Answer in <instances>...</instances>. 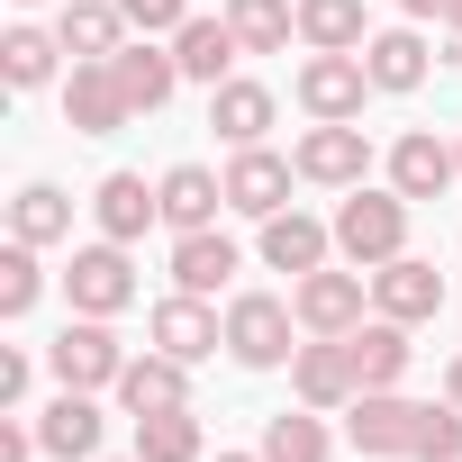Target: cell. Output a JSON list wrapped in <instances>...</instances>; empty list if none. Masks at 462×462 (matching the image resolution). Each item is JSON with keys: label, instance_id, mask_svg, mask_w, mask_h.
I'll list each match as a JSON object with an SVG mask.
<instances>
[{"label": "cell", "instance_id": "20", "mask_svg": "<svg viewBox=\"0 0 462 462\" xmlns=\"http://www.w3.org/2000/svg\"><path fill=\"white\" fill-rule=\"evenodd\" d=\"M345 354H354V381H363V390H399V372H408L417 345H408L399 318H363V327L345 336Z\"/></svg>", "mask_w": 462, "mask_h": 462}, {"label": "cell", "instance_id": "29", "mask_svg": "<svg viewBox=\"0 0 462 462\" xmlns=\"http://www.w3.org/2000/svg\"><path fill=\"white\" fill-rule=\"evenodd\" d=\"M109 64H118V82H127V109H136V118H145V109H163V100H172V82H181V64H172V55H154V46H118Z\"/></svg>", "mask_w": 462, "mask_h": 462}, {"label": "cell", "instance_id": "36", "mask_svg": "<svg viewBox=\"0 0 462 462\" xmlns=\"http://www.w3.org/2000/svg\"><path fill=\"white\" fill-rule=\"evenodd\" d=\"M28 453H46V444H37V426H19V408H10V417H0V462H28Z\"/></svg>", "mask_w": 462, "mask_h": 462}, {"label": "cell", "instance_id": "26", "mask_svg": "<svg viewBox=\"0 0 462 462\" xmlns=\"http://www.w3.org/2000/svg\"><path fill=\"white\" fill-rule=\"evenodd\" d=\"M300 37L309 55H363V0H300Z\"/></svg>", "mask_w": 462, "mask_h": 462}, {"label": "cell", "instance_id": "27", "mask_svg": "<svg viewBox=\"0 0 462 462\" xmlns=\"http://www.w3.org/2000/svg\"><path fill=\"white\" fill-rule=\"evenodd\" d=\"M10 236H19V245H55V236H73V199H64L55 181H28V190L10 199Z\"/></svg>", "mask_w": 462, "mask_h": 462}, {"label": "cell", "instance_id": "16", "mask_svg": "<svg viewBox=\"0 0 462 462\" xmlns=\"http://www.w3.org/2000/svg\"><path fill=\"white\" fill-rule=\"evenodd\" d=\"M154 190H163V226H172V236L217 226V208H226V172H208V163H172Z\"/></svg>", "mask_w": 462, "mask_h": 462}, {"label": "cell", "instance_id": "7", "mask_svg": "<svg viewBox=\"0 0 462 462\" xmlns=\"http://www.w3.org/2000/svg\"><path fill=\"white\" fill-rule=\"evenodd\" d=\"M64 118H73V136H118V127L136 118L118 64H73V82H64Z\"/></svg>", "mask_w": 462, "mask_h": 462}, {"label": "cell", "instance_id": "37", "mask_svg": "<svg viewBox=\"0 0 462 462\" xmlns=\"http://www.w3.org/2000/svg\"><path fill=\"white\" fill-rule=\"evenodd\" d=\"M28 399V354H0V408Z\"/></svg>", "mask_w": 462, "mask_h": 462}, {"label": "cell", "instance_id": "3", "mask_svg": "<svg viewBox=\"0 0 462 462\" xmlns=\"http://www.w3.org/2000/svg\"><path fill=\"white\" fill-rule=\"evenodd\" d=\"M300 181H318V190H363V172H372V136L354 127V118H318L309 136H300Z\"/></svg>", "mask_w": 462, "mask_h": 462}, {"label": "cell", "instance_id": "12", "mask_svg": "<svg viewBox=\"0 0 462 462\" xmlns=\"http://www.w3.org/2000/svg\"><path fill=\"white\" fill-rule=\"evenodd\" d=\"M291 309H300V327L309 336H354L363 327V273H309L300 291H291Z\"/></svg>", "mask_w": 462, "mask_h": 462}, {"label": "cell", "instance_id": "41", "mask_svg": "<svg viewBox=\"0 0 462 462\" xmlns=\"http://www.w3.org/2000/svg\"><path fill=\"white\" fill-rule=\"evenodd\" d=\"M453 37H462V0H453Z\"/></svg>", "mask_w": 462, "mask_h": 462}, {"label": "cell", "instance_id": "10", "mask_svg": "<svg viewBox=\"0 0 462 462\" xmlns=\"http://www.w3.org/2000/svg\"><path fill=\"white\" fill-rule=\"evenodd\" d=\"M363 91H372L363 55H309L300 64V109L309 118H363Z\"/></svg>", "mask_w": 462, "mask_h": 462}, {"label": "cell", "instance_id": "8", "mask_svg": "<svg viewBox=\"0 0 462 462\" xmlns=\"http://www.w3.org/2000/svg\"><path fill=\"white\" fill-rule=\"evenodd\" d=\"M453 181H462V145H444V136H426V127L390 145V190H399V199H444Z\"/></svg>", "mask_w": 462, "mask_h": 462}, {"label": "cell", "instance_id": "4", "mask_svg": "<svg viewBox=\"0 0 462 462\" xmlns=\"http://www.w3.org/2000/svg\"><path fill=\"white\" fill-rule=\"evenodd\" d=\"M46 363H55V381H64V390H118L127 345L109 336V318H73V327L46 345Z\"/></svg>", "mask_w": 462, "mask_h": 462}, {"label": "cell", "instance_id": "23", "mask_svg": "<svg viewBox=\"0 0 462 462\" xmlns=\"http://www.w3.org/2000/svg\"><path fill=\"white\" fill-rule=\"evenodd\" d=\"M37 444H46L55 462H91V453H100V408H91V390H64V399L37 417Z\"/></svg>", "mask_w": 462, "mask_h": 462}, {"label": "cell", "instance_id": "13", "mask_svg": "<svg viewBox=\"0 0 462 462\" xmlns=\"http://www.w3.org/2000/svg\"><path fill=\"white\" fill-rule=\"evenodd\" d=\"M291 172H300V163H282L273 145H236V163H226V208H245V217H282Z\"/></svg>", "mask_w": 462, "mask_h": 462}, {"label": "cell", "instance_id": "2", "mask_svg": "<svg viewBox=\"0 0 462 462\" xmlns=\"http://www.w3.org/2000/svg\"><path fill=\"white\" fill-rule=\"evenodd\" d=\"M291 327H300V309H282L273 291H245L236 309H226V354H236L245 372H273V363H291L300 345H291Z\"/></svg>", "mask_w": 462, "mask_h": 462}, {"label": "cell", "instance_id": "6", "mask_svg": "<svg viewBox=\"0 0 462 462\" xmlns=\"http://www.w3.org/2000/svg\"><path fill=\"white\" fill-rule=\"evenodd\" d=\"M291 390H300V408H354V399H363V381H354L345 336H309V345L291 354Z\"/></svg>", "mask_w": 462, "mask_h": 462}, {"label": "cell", "instance_id": "19", "mask_svg": "<svg viewBox=\"0 0 462 462\" xmlns=\"http://www.w3.org/2000/svg\"><path fill=\"white\" fill-rule=\"evenodd\" d=\"M55 37H64L73 64H109V55L127 46V10H118V0H64Z\"/></svg>", "mask_w": 462, "mask_h": 462}, {"label": "cell", "instance_id": "35", "mask_svg": "<svg viewBox=\"0 0 462 462\" xmlns=\"http://www.w3.org/2000/svg\"><path fill=\"white\" fill-rule=\"evenodd\" d=\"M118 10H127L136 37H172V28L190 19V0H118Z\"/></svg>", "mask_w": 462, "mask_h": 462}, {"label": "cell", "instance_id": "21", "mask_svg": "<svg viewBox=\"0 0 462 462\" xmlns=\"http://www.w3.org/2000/svg\"><path fill=\"white\" fill-rule=\"evenodd\" d=\"M226 282H236V245H226L217 226H190V236H172V291L208 300V291H226Z\"/></svg>", "mask_w": 462, "mask_h": 462}, {"label": "cell", "instance_id": "1", "mask_svg": "<svg viewBox=\"0 0 462 462\" xmlns=\"http://www.w3.org/2000/svg\"><path fill=\"white\" fill-rule=\"evenodd\" d=\"M336 254L354 263V273H381V263H399L408 254V199L399 190H345V208H336Z\"/></svg>", "mask_w": 462, "mask_h": 462}, {"label": "cell", "instance_id": "14", "mask_svg": "<svg viewBox=\"0 0 462 462\" xmlns=\"http://www.w3.org/2000/svg\"><path fill=\"white\" fill-rule=\"evenodd\" d=\"M118 399H127V417H154V408H190V363L181 354H127V372H118Z\"/></svg>", "mask_w": 462, "mask_h": 462}, {"label": "cell", "instance_id": "18", "mask_svg": "<svg viewBox=\"0 0 462 462\" xmlns=\"http://www.w3.org/2000/svg\"><path fill=\"white\" fill-rule=\"evenodd\" d=\"M336 254V226H318V217H300V208H282V217H263V263L273 273H291V282H309L318 263Z\"/></svg>", "mask_w": 462, "mask_h": 462}, {"label": "cell", "instance_id": "15", "mask_svg": "<svg viewBox=\"0 0 462 462\" xmlns=\"http://www.w3.org/2000/svg\"><path fill=\"white\" fill-rule=\"evenodd\" d=\"M91 217H100L109 245H136L145 226L163 217V190H145V172H109V181L91 190Z\"/></svg>", "mask_w": 462, "mask_h": 462}, {"label": "cell", "instance_id": "22", "mask_svg": "<svg viewBox=\"0 0 462 462\" xmlns=\"http://www.w3.org/2000/svg\"><path fill=\"white\" fill-rule=\"evenodd\" d=\"M245 46H236V28H226V19H181L172 28V64H181V82H226V64H236Z\"/></svg>", "mask_w": 462, "mask_h": 462}, {"label": "cell", "instance_id": "38", "mask_svg": "<svg viewBox=\"0 0 462 462\" xmlns=\"http://www.w3.org/2000/svg\"><path fill=\"white\" fill-rule=\"evenodd\" d=\"M408 19H453V0H399Z\"/></svg>", "mask_w": 462, "mask_h": 462}, {"label": "cell", "instance_id": "33", "mask_svg": "<svg viewBox=\"0 0 462 462\" xmlns=\"http://www.w3.org/2000/svg\"><path fill=\"white\" fill-rule=\"evenodd\" d=\"M37 291H46L37 245H19V236H10V254H0V318H28V309H37Z\"/></svg>", "mask_w": 462, "mask_h": 462}, {"label": "cell", "instance_id": "30", "mask_svg": "<svg viewBox=\"0 0 462 462\" xmlns=\"http://www.w3.org/2000/svg\"><path fill=\"white\" fill-rule=\"evenodd\" d=\"M199 417L190 408H154V417H136V462H199Z\"/></svg>", "mask_w": 462, "mask_h": 462}, {"label": "cell", "instance_id": "32", "mask_svg": "<svg viewBox=\"0 0 462 462\" xmlns=\"http://www.w3.org/2000/svg\"><path fill=\"white\" fill-rule=\"evenodd\" d=\"M263 462H327V426H318V408H282L273 426H263Z\"/></svg>", "mask_w": 462, "mask_h": 462}, {"label": "cell", "instance_id": "40", "mask_svg": "<svg viewBox=\"0 0 462 462\" xmlns=\"http://www.w3.org/2000/svg\"><path fill=\"white\" fill-rule=\"evenodd\" d=\"M217 462H263V453H217Z\"/></svg>", "mask_w": 462, "mask_h": 462}, {"label": "cell", "instance_id": "39", "mask_svg": "<svg viewBox=\"0 0 462 462\" xmlns=\"http://www.w3.org/2000/svg\"><path fill=\"white\" fill-rule=\"evenodd\" d=\"M444 399H453V408H462V354H453V363H444Z\"/></svg>", "mask_w": 462, "mask_h": 462}, {"label": "cell", "instance_id": "5", "mask_svg": "<svg viewBox=\"0 0 462 462\" xmlns=\"http://www.w3.org/2000/svg\"><path fill=\"white\" fill-rule=\"evenodd\" d=\"M64 291H73V309L82 318H118L127 300H136V273H127V245H82L73 254V273H64Z\"/></svg>", "mask_w": 462, "mask_h": 462}, {"label": "cell", "instance_id": "25", "mask_svg": "<svg viewBox=\"0 0 462 462\" xmlns=\"http://www.w3.org/2000/svg\"><path fill=\"white\" fill-rule=\"evenodd\" d=\"M363 73H372V91H417V82H426V37H417V28L363 37Z\"/></svg>", "mask_w": 462, "mask_h": 462}, {"label": "cell", "instance_id": "28", "mask_svg": "<svg viewBox=\"0 0 462 462\" xmlns=\"http://www.w3.org/2000/svg\"><path fill=\"white\" fill-rule=\"evenodd\" d=\"M226 28H236L245 55H282L291 28H300V10H291V0H226Z\"/></svg>", "mask_w": 462, "mask_h": 462}, {"label": "cell", "instance_id": "11", "mask_svg": "<svg viewBox=\"0 0 462 462\" xmlns=\"http://www.w3.org/2000/svg\"><path fill=\"white\" fill-rule=\"evenodd\" d=\"M372 309H381V318H399V327H426V318L444 309V273H435V263H417V254H399V263H381V273H372Z\"/></svg>", "mask_w": 462, "mask_h": 462}, {"label": "cell", "instance_id": "31", "mask_svg": "<svg viewBox=\"0 0 462 462\" xmlns=\"http://www.w3.org/2000/svg\"><path fill=\"white\" fill-rule=\"evenodd\" d=\"M55 55H64V37H46V28H10V37H0V73H10V91L55 82Z\"/></svg>", "mask_w": 462, "mask_h": 462}, {"label": "cell", "instance_id": "34", "mask_svg": "<svg viewBox=\"0 0 462 462\" xmlns=\"http://www.w3.org/2000/svg\"><path fill=\"white\" fill-rule=\"evenodd\" d=\"M417 462H462V408H453V399L426 408V426H417Z\"/></svg>", "mask_w": 462, "mask_h": 462}, {"label": "cell", "instance_id": "24", "mask_svg": "<svg viewBox=\"0 0 462 462\" xmlns=\"http://www.w3.org/2000/svg\"><path fill=\"white\" fill-rule=\"evenodd\" d=\"M208 127H217L226 145H263V127H273V91H263V82H236V73H226V82L208 91Z\"/></svg>", "mask_w": 462, "mask_h": 462}, {"label": "cell", "instance_id": "17", "mask_svg": "<svg viewBox=\"0 0 462 462\" xmlns=\"http://www.w3.org/2000/svg\"><path fill=\"white\" fill-rule=\"evenodd\" d=\"M154 345H163V354H181V363H208V354L226 345V318H217L208 300H190V291H172V300L154 309Z\"/></svg>", "mask_w": 462, "mask_h": 462}, {"label": "cell", "instance_id": "9", "mask_svg": "<svg viewBox=\"0 0 462 462\" xmlns=\"http://www.w3.org/2000/svg\"><path fill=\"white\" fill-rule=\"evenodd\" d=\"M417 426H426V408L417 399H399V390H363L354 399V417H345V435L363 444V453H417Z\"/></svg>", "mask_w": 462, "mask_h": 462}]
</instances>
